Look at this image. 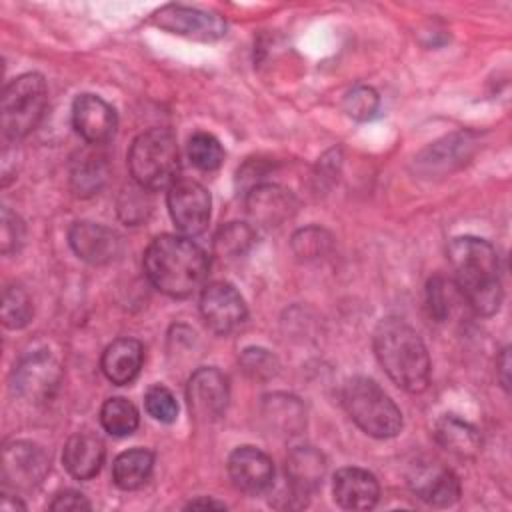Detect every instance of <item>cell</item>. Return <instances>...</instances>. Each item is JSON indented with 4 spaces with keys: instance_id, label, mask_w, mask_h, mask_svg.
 I'll return each mask as SVG.
<instances>
[{
    "instance_id": "obj_1",
    "label": "cell",
    "mask_w": 512,
    "mask_h": 512,
    "mask_svg": "<svg viewBox=\"0 0 512 512\" xmlns=\"http://www.w3.org/2000/svg\"><path fill=\"white\" fill-rule=\"evenodd\" d=\"M454 286L480 316H492L502 304V282L494 246L476 236H458L448 244Z\"/></svg>"
},
{
    "instance_id": "obj_2",
    "label": "cell",
    "mask_w": 512,
    "mask_h": 512,
    "mask_svg": "<svg viewBox=\"0 0 512 512\" xmlns=\"http://www.w3.org/2000/svg\"><path fill=\"white\" fill-rule=\"evenodd\" d=\"M144 272L154 288L172 296L186 298L202 288L210 260L206 252L186 236H156L144 252Z\"/></svg>"
},
{
    "instance_id": "obj_3",
    "label": "cell",
    "mask_w": 512,
    "mask_h": 512,
    "mask_svg": "<svg viewBox=\"0 0 512 512\" xmlns=\"http://www.w3.org/2000/svg\"><path fill=\"white\" fill-rule=\"evenodd\" d=\"M374 354L390 380L418 394L430 382V356L418 332L400 318H382L372 336Z\"/></svg>"
},
{
    "instance_id": "obj_4",
    "label": "cell",
    "mask_w": 512,
    "mask_h": 512,
    "mask_svg": "<svg viewBox=\"0 0 512 512\" xmlns=\"http://www.w3.org/2000/svg\"><path fill=\"white\" fill-rule=\"evenodd\" d=\"M128 168L144 190L170 188L178 180L180 152L172 130L150 128L138 134L128 152Z\"/></svg>"
},
{
    "instance_id": "obj_5",
    "label": "cell",
    "mask_w": 512,
    "mask_h": 512,
    "mask_svg": "<svg viewBox=\"0 0 512 512\" xmlns=\"http://www.w3.org/2000/svg\"><path fill=\"white\" fill-rule=\"evenodd\" d=\"M342 404L354 424L374 438H392L402 430L400 408L372 378H350L342 390Z\"/></svg>"
},
{
    "instance_id": "obj_6",
    "label": "cell",
    "mask_w": 512,
    "mask_h": 512,
    "mask_svg": "<svg viewBox=\"0 0 512 512\" xmlns=\"http://www.w3.org/2000/svg\"><path fill=\"white\" fill-rule=\"evenodd\" d=\"M48 104L46 80L38 72L22 74L10 80L2 92V134L8 140L28 136L42 120Z\"/></svg>"
},
{
    "instance_id": "obj_7",
    "label": "cell",
    "mask_w": 512,
    "mask_h": 512,
    "mask_svg": "<svg viewBox=\"0 0 512 512\" xmlns=\"http://www.w3.org/2000/svg\"><path fill=\"white\" fill-rule=\"evenodd\" d=\"M62 382V368L58 360L46 350L24 356L12 370L10 386L16 396L30 404L48 402Z\"/></svg>"
},
{
    "instance_id": "obj_8",
    "label": "cell",
    "mask_w": 512,
    "mask_h": 512,
    "mask_svg": "<svg viewBox=\"0 0 512 512\" xmlns=\"http://www.w3.org/2000/svg\"><path fill=\"white\" fill-rule=\"evenodd\" d=\"M152 24L184 38L212 42L226 34V20L208 10L184 6V4H166L152 14Z\"/></svg>"
},
{
    "instance_id": "obj_9",
    "label": "cell",
    "mask_w": 512,
    "mask_h": 512,
    "mask_svg": "<svg viewBox=\"0 0 512 512\" xmlns=\"http://www.w3.org/2000/svg\"><path fill=\"white\" fill-rule=\"evenodd\" d=\"M50 472L46 450L28 440H14L2 448V482L10 490H34Z\"/></svg>"
},
{
    "instance_id": "obj_10",
    "label": "cell",
    "mask_w": 512,
    "mask_h": 512,
    "mask_svg": "<svg viewBox=\"0 0 512 512\" xmlns=\"http://www.w3.org/2000/svg\"><path fill=\"white\" fill-rule=\"evenodd\" d=\"M168 212L172 216V222L176 228L186 236H198L206 230L210 222V194L208 190L188 178H178L168 188Z\"/></svg>"
},
{
    "instance_id": "obj_11",
    "label": "cell",
    "mask_w": 512,
    "mask_h": 512,
    "mask_svg": "<svg viewBox=\"0 0 512 512\" xmlns=\"http://www.w3.org/2000/svg\"><path fill=\"white\" fill-rule=\"evenodd\" d=\"M186 400L196 422H216L226 412L230 400L228 378L214 366L198 368L188 380Z\"/></svg>"
},
{
    "instance_id": "obj_12",
    "label": "cell",
    "mask_w": 512,
    "mask_h": 512,
    "mask_svg": "<svg viewBox=\"0 0 512 512\" xmlns=\"http://www.w3.org/2000/svg\"><path fill=\"white\" fill-rule=\"evenodd\" d=\"M204 324L216 334H228L246 320V302L230 282H212L200 296Z\"/></svg>"
},
{
    "instance_id": "obj_13",
    "label": "cell",
    "mask_w": 512,
    "mask_h": 512,
    "mask_svg": "<svg viewBox=\"0 0 512 512\" xmlns=\"http://www.w3.org/2000/svg\"><path fill=\"white\" fill-rule=\"evenodd\" d=\"M68 242L74 254L94 266L110 264L122 254V238L116 230L96 222H76L68 232Z\"/></svg>"
},
{
    "instance_id": "obj_14",
    "label": "cell",
    "mask_w": 512,
    "mask_h": 512,
    "mask_svg": "<svg viewBox=\"0 0 512 512\" xmlns=\"http://www.w3.org/2000/svg\"><path fill=\"white\" fill-rule=\"evenodd\" d=\"M114 108L96 94H78L72 104V126L92 146L108 142L116 132Z\"/></svg>"
},
{
    "instance_id": "obj_15",
    "label": "cell",
    "mask_w": 512,
    "mask_h": 512,
    "mask_svg": "<svg viewBox=\"0 0 512 512\" xmlns=\"http://www.w3.org/2000/svg\"><path fill=\"white\" fill-rule=\"evenodd\" d=\"M474 140L468 132H456L444 136L442 140L430 144L414 158V168L418 174L432 178L438 174H450L452 170L460 168L474 152Z\"/></svg>"
},
{
    "instance_id": "obj_16",
    "label": "cell",
    "mask_w": 512,
    "mask_h": 512,
    "mask_svg": "<svg viewBox=\"0 0 512 512\" xmlns=\"http://www.w3.org/2000/svg\"><path fill=\"white\" fill-rule=\"evenodd\" d=\"M296 198L278 184L262 182L246 192V212L260 228H276L296 212Z\"/></svg>"
},
{
    "instance_id": "obj_17",
    "label": "cell",
    "mask_w": 512,
    "mask_h": 512,
    "mask_svg": "<svg viewBox=\"0 0 512 512\" xmlns=\"http://www.w3.org/2000/svg\"><path fill=\"white\" fill-rule=\"evenodd\" d=\"M228 476L240 492L260 494L272 486L274 464L262 450L238 446L228 456Z\"/></svg>"
},
{
    "instance_id": "obj_18",
    "label": "cell",
    "mask_w": 512,
    "mask_h": 512,
    "mask_svg": "<svg viewBox=\"0 0 512 512\" xmlns=\"http://www.w3.org/2000/svg\"><path fill=\"white\" fill-rule=\"evenodd\" d=\"M408 484L420 500L438 508L452 506L460 498L458 476L438 462L414 466L408 476Z\"/></svg>"
},
{
    "instance_id": "obj_19",
    "label": "cell",
    "mask_w": 512,
    "mask_h": 512,
    "mask_svg": "<svg viewBox=\"0 0 512 512\" xmlns=\"http://www.w3.org/2000/svg\"><path fill=\"white\" fill-rule=\"evenodd\" d=\"M326 458L312 446H298L286 458V482L290 498L302 506L306 496L312 494L324 480Z\"/></svg>"
},
{
    "instance_id": "obj_20",
    "label": "cell",
    "mask_w": 512,
    "mask_h": 512,
    "mask_svg": "<svg viewBox=\"0 0 512 512\" xmlns=\"http://www.w3.org/2000/svg\"><path fill=\"white\" fill-rule=\"evenodd\" d=\"M334 500L346 510H370L380 498L376 476L364 468L346 466L334 474Z\"/></svg>"
},
{
    "instance_id": "obj_21",
    "label": "cell",
    "mask_w": 512,
    "mask_h": 512,
    "mask_svg": "<svg viewBox=\"0 0 512 512\" xmlns=\"http://www.w3.org/2000/svg\"><path fill=\"white\" fill-rule=\"evenodd\" d=\"M104 456H106L104 442L92 432H76L66 440L62 450L64 468L76 480L94 478L104 464Z\"/></svg>"
},
{
    "instance_id": "obj_22",
    "label": "cell",
    "mask_w": 512,
    "mask_h": 512,
    "mask_svg": "<svg viewBox=\"0 0 512 512\" xmlns=\"http://www.w3.org/2000/svg\"><path fill=\"white\" fill-rule=\"evenodd\" d=\"M110 176V164L102 150L90 144V148L78 150L70 160V186L76 196L88 198L98 194Z\"/></svg>"
},
{
    "instance_id": "obj_23",
    "label": "cell",
    "mask_w": 512,
    "mask_h": 512,
    "mask_svg": "<svg viewBox=\"0 0 512 512\" xmlns=\"http://www.w3.org/2000/svg\"><path fill=\"white\" fill-rule=\"evenodd\" d=\"M144 362V346L134 338H116L110 342L100 360V368L104 376L118 386L130 384L142 368Z\"/></svg>"
},
{
    "instance_id": "obj_24",
    "label": "cell",
    "mask_w": 512,
    "mask_h": 512,
    "mask_svg": "<svg viewBox=\"0 0 512 512\" xmlns=\"http://www.w3.org/2000/svg\"><path fill=\"white\" fill-rule=\"evenodd\" d=\"M434 436L440 446L456 456H476L482 446L478 428L456 414L440 416L434 426Z\"/></svg>"
},
{
    "instance_id": "obj_25",
    "label": "cell",
    "mask_w": 512,
    "mask_h": 512,
    "mask_svg": "<svg viewBox=\"0 0 512 512\" xmlns=\"http://www.w3.org/2000/svg\"><path fill=\"white\" fill-rule=\"evenodd\" d=\"M262 416L278 434L294 436L306 426V412L302 402L290 394H268L262 402Z\"/></svg>"
},
{
    "instance_id": "obj_26",
    "label": "cell",
    "mask_w": 512,
    "mask_h": 512,
    "mask_svg": "<svg viewBox=\"0 0 512 512\" xmlns=\"http://www.w3.org/2000/svg\"><path fill=\"white\" fill-rule=\"evenodd\" d=\"M154 468V454L146 448H130L116 456L112 480L122 490H136L148 482Z\"/></svg>"
},
{
    "instance_id": "obj_27",
    "label": "cell",
    "mask_w": 512,
    "mask_h": 512,
    "mask_svg": "<svg viewBox=\"0 0 512 512\" xmlns=\"http://www.w3.org/2000/svg\"><path fill=\"white\" fill-rule=\"evenodd\" d=\"M138 422L136 406L122 396L108 398L100 408V424L112 436H130L138 428Z\"/></svg>"
},
{
    "instance_id": "obj_28",
    "label": "cell",
    "mask_w": 512,
    "mask_h": 512,
    "mask_svg": "<svg viewBox=\"0 0 512 512\" xmlns=\"http://www.w3.org/2000/svg\"><path fill=\"white\" fill-rule=\"evenodd\" d=\"M254 238L256 236H254V230L250 224L228 222L214 236V252L226 260L244 256L250 250V246L254 244Z\"/></svg>"
},
{
    "instance_id": "obj_29",
    "label": "cell",
    "mask_w": 512,
    "mask_h": 512,
    "mask_svg": "<svg viewBox=\"0 0 512 512\" xmlns=\"http://www.w3.org/2000/svg\"><path fill=\"white\" fill-rule=\"evenodd\" d=\"M34 308L28 292L18 284H8L2 292V324L18 330L32 320Z\"/></svg>"
},
{
    "instance_id": "obj_30",
    "label": "cell",
    "mask_w": 512,
    "mask_h": 512,
    "mask_svg": "<svg viewBox=\"0 0 512 512\" xmlns=\"http://www.w3.org/2000/svg\"><path fill=\"white\" fill-rule=\"evenodd\" d=\"M188 156L192 164L204 172H212L224 162V148L220 140L208 132H196L188 140Z\"/></svg>"
},
{
    "instance_id": "obj_31",
    "label": "cell",
    "mask_w": 512,
    "mask_h": 512,
    "mask_svg": "<svg viewBox=\"0 0 512 512\" xmlns=\"http://www.w3.org/2000/svg\"><path fill=\"white\" fill-rule=\"evenodd\" d=\"M332 246V236L318 226H308L292 236V250L302 260H314L324 256Z\"/></svg>"
},
{
    "instance_id": "obj_32",
    "label": "cell",
    "mask_w": 512,
    "mask_h": 512,
    "mask_svg": "<svg viewBox=\"0 0 512 512\" xmlns=\"http://www.w3.org/2000/svg\"><path fill=\"white\" fill-rule=\"evenodd\" d=\"M378 106H380L378 92L370 86H354L342 100L344 112L358 122L374 118L378 112Z\"/></svg>"
},
{
    "instance_id": "obj_33",
    "label": "cell",
    "mask_w": 512,
    "mask_h": 512,
    "mask_svg": "<svg viewBox=\"0 0 512 512\" xmlns=\"http://www.w3.org/2000/svg\"><path fill=\"white\" fill-rule=\"evenodd\" d=\"M240 368L252 380H268V378L276 376L280 364H278V358L270 350L250 346L240 354Z\"/></svg>"
},
{
    "instance_id": "obj_34",
    "label": "cell",
    "mask_w": 512,
    "mask_h": 512,
    "mask_svg": "<svg viewBox=\"0 0 512 512\" xmlns=\"http://www.w3.org/2000/svg\"><path fill=\"white\" fill-rule=\"evenodd\" d=\"M454 284L446 280L444 276L436 274L428 280L426 284V302L430 316H434L438 322H444L450 316L452 310V294H454Z\"/></svg>"
},
{
    "instance_id": "obj_35",
    "label": "cell",
    "mask_w": 512,
    "mask_h": 512,
    "mask_svg": "<svg viewBox=\"0 0 512 512\" xmlns=\"http://www.w3.org/2000/svg\"><path fill=\"white\" fill-rule=\"evenodd\" d=\"M144 406H146V412L154 420L164 422V424H172L178 416V402H176L174 394L162 384H154L146 390Z\"/></svg>"
},
{
    "instance_id": "obj_36",
    "label": "cell",
    "mask_w": 512,
    "mask_h": 512,
    "mask_svg": "<svg viewBox=\"0 0 512 512\" xmlns=\"http://www.w3.org/2000/svg\"><path fill=\"white\" fill-rule=\"evenodd\" d=\"M26 228L24 222L20 220L18 214H14L8 206L2 208V218H0V248L2 254H12L18 252L20 246L24 244Z\"/></svg>"
},
{
    "instance_id": "obj_37",
    "label": "cell",
    "mask_w": 512,
    "mask_h": 512,
    "mask_svg": "<svg viewBox=\"0 0 512 512\" xmlns=\"http://www.w3.org/2000/svg\"><path fill=\"white\" fill-rule=\"evenodd\" d=\"M138 186V184H136ZM146 192L142 186L138 188H130L122 194V200H120V216L128 222V224H136L140 220L146 218L148 210H150V202L146 198Z\"/></svg>"
},
{
    "instance_id": "obj_38",
    "label": "cell",
    "mask_w": 512,
    "mask_h": 512,
    "mask_svg": "<svg viewBox=\"0 0 512 512\" xmlns=\"http://www.w3.org/2000/svg\"><path fill=\"white\" fill-rule=\"evenodd\" d=\"M50 510L54 512H86L90 510V502L86 500L84 494L76 490H64L54 496L50 502Z\"/></svg>"
},
{
    "instance_id": "obj_39",
    "label": "cell",
    "mask_w": 512,
    "mask_h": 512,
    "mask_svg": "<svg viewBox=\"0 0 512 512\" xmlns=\"http://www.w3.org/2000/svg\"><path fill=\"white\" fill-rule=\"evenodd\" d=\"M496 370H498V378H500V384L508 390L510 386V348H504L496 360Z\"/></svg>"
},
{
    "instance_id": "obj_40",
    "label": "cell",
    "mask_w": 512,
    "mask_h": 512,
    "mask_svg": "<svg viewBox=\"0 0 512 512\" xmlns=\"http://www.w3.org/2000/svg\"><path fill=\"white\" fill-rule=\"evenodd\" d=\"M0 510L4 512H16V510H26V504L20 502L16 496H10V494H2L0 498Z\"/></svg>"
},
{
    "instance_id": "obj_41",
    "label": "cell",
    "mask_w": 512,
    "mask_h": 512,
    "mask_svg": "<svg viewBox=\"0 0 512 512\" xmlns=\"http://www.w3.org/2000/svg\"><path fill=\"white\" fill-rule=\"evenodd\" d=\"M186 508H194V510H198V508H216V510H224L226 506H224V502H218V500H212V498H196V500H190V502L186 504Z\"/></svg>"
}]
</instances>
